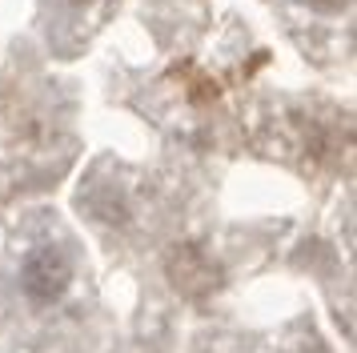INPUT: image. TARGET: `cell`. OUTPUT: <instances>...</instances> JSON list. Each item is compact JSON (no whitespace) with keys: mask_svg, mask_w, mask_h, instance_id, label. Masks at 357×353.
I'll return each mask as SVG.
<instances>
[{"mask_svg":"<svg viewBox=\"0 0 357 353\" xmlns=\"http://www.w3.org/2000/svg\"><path fill=\"white\" fill-rule=\"evenodd\" d=\"M68 8H93V4H100V0H65Z\"/></svg>","mask_w":357,"mask_h":353,"instance_id":"3957f363","label":"cell"},{"mask_svg":"<svg viewBox=\"0 0 357 353\" xmlns=\"http://www.w3.org/2000/svg\"><path fill=\"white\" fill-rule=\"evenodd\" d=\"M301 4L313 8V13H321V16H341L349 8V0H301Z\"/></svg>","mask_w":357,"mask_h":353,"instance_id":"7a4b0ae2","label":"cell"},{"mask_svg":"<svg viewBox=\"0 0 357 353\" xmlns=\"http://www.w3.org/2000/svg\"><path fill=\"white\" fill-rule=\"evenodd\" d=\"M73 289V257L61 245H33L20 261V293L36 309H49Z\"/></svg>","mask_w":357,"mask_h":353,"instance_id":"6da1fadb","label":"cell"}]
</instances>
